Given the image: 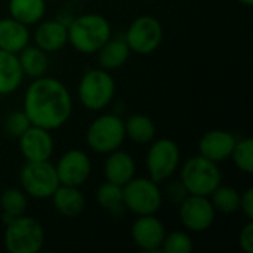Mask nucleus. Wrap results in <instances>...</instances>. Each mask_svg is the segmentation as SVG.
<instances>
[{"mask_svg":"<svg viewBox=\"0 0 253 253\" xmlns=\"http://www.w3.org/2000/svg\"><path fill=\"white\" fill-rule=\"evenodd\" d=\"M22 110L31 125L56 130L71 117L73 96L62 82L42 76L33 79L27 87Z\"/></svg>","mask_w":253,"mask_h":253,"instance_id":"obj_1","label":"nucleus"},{"mask_svg":"<svg viewBox=\"0 0 253 253\" xmlns=\"http://www.w3.org/2000/svg\"><path fill=\"white\" fill-rule=\"evenodd\" d=\"M68 43L80 53L90 55L111 37L110 21L99 13H84L67 25Z\"/></svg>","mask_w":253,"mask_h":253,"instance_id":"obj_2","label":"nucleus"},{"mask_svg":"<svg viewBox=\"0 0 253 253\" xmlns=\"http://www.w3.org/2000/svg\"><path fill=\"white\" fill-rule=\"evenodd\" d=\"M116 93V82L113 76L104 68L87 70L77 87L79 101L90 111H101L107 108Z\"/></svg>","mask_w":253,"mask_h":253,"instance_id":"obj_3","label":"nucleus"},{"mask_svg":"<svg viewBox=\"0 0 253 253\" xmlns=\"http://www.w3.org/2000/svg\"><path fill=\"white\" fill-rule=\"evenodd\" d=\"M181 182L187 188L188 194L209 197L221 185L222 175L218 163L199 154L184 163Z\"/></svg>","mask_w":253,"mask_h":253,"instance_id":"obj_4","label":"nucleus"},{"mask_svg":"<svg viewBox=\"0 0 253 253\" xmlns=\"http://www.w3.org/2000/svg\"><path fill=\"white\" fill-rule=\"evenodd\" d=\"M4 248L10 253H37L44 245L42 224L28 215H21L6 224Z\"/></svg>","mask_w":253,"mask_h":253,"instance_id":"obj_5","label":"nucleus"},{"mask_svg":"<svg viewBox=\"0 0 253 253\" xmlns=\"http://www.w3.org/2000/svg\"><path fill=\"white\" fill-rule=\"evenodd\" d=\"M126 139L125 122L117 114H101L87 127L86 142L90 150L99 154H108L119 150Z\"/></svg>","mask_w":253,"mask_h":253,"instance_id":"obj_6","label":"nucleus"},{"mask_svg":"<svg viewBox=\"0 0 253 253\" xmlns=\"http://www.w3.org/2000/svg\"><path fill=\"white\" fill-rule=\"evenodd\" d=\"M125 209L141 215H154L163 203V193L151 178H132L122 187Z\"/></svg>","mask_w":253,"mask_h":253,"instance_id":"obj_7","label":"nucleus"},{"mask_svg":"<svg viewBox=\"0 0 253 253\" xmlns=\"http://www.w3.org/2000/svg\"><path fill=\"white\" fill-rule=\"evenodd\" d=\"M19 182L28 197L44 200L50 199L59 187L55 166L46 162H25L19 172Z\"/></svg>","mask_w":253,"mask_h":253,"instance_id":"obj_8","label":"nucleus"},{"mask_svg":"<svg viewBox=\"0 0 253 253\" xmlns=\"http://www.w3.org/2000/svg\"><path fill=\"white\" fill-rule=\"evenodd\" d=\"M181 153L175 141L169 138H160L154 141L147 151L145 165L150 178L160 184L170 178L179 168Z\"/></svg>","mask_w":253,"mask_h":253,"instance_id":"obj_9","label":"nucleus"},{"mask_svg":"<svg viewBox=\"0 0 253 253\" xmlns=\"http://www.w3.org/2000/svg\"><path fill=\"white\" fill-rule=\"evenodd\" d=\"M163 40V27L157 18L150 15L138 16L129 25L125 42L130 52L138 55H150L159 49Z\"/></svg>","mask_w":253,"mask_h":253,"instance_id":"obj_10","label":"nucleus"},{"mask_svg":"<svg viewBox=\"0 0 253 253\" xmlns=\"http://www.w3.org/2000/svg\"><path fill=\"white\" fill-rule=\"evenodd\" d=\"M216 218V211L206 196L188 194L179 203V219L191 233H203L209 230Z\"/></svg>","mask_w":253,"mask_h":253,"instance_id":"obj_11","label":"nucleus"},{"mask_svg":"<svg viewBox=\"0 0 253 253\" xmlns=\"http://www.w3.org/2000/svg\"><path fill=\"white\" fill-rule=\"evenodd\" d=\"M55 169L61 185L82 187L92 173V162L84 151L68 150L59 157Z\"/></svg>","mask_w":253,"mask_h":253,"instance_id":"obj_12","label":"nucleus"},{"mask_svg":"<svg viewBox=\"0 0 253 253\" xmlns=\"http://www.w3.org/2000/svg\"><path fill=\"white\" fill-rule=\"evenodd\" d=\"M130 236L133 243L142 252H160L166 236V228L154 215H141L132 224Z\"/></svg>","mask_w":253,"mask_h":253,"instance_id":"obj_13","label":"nucleus"},{"mask_svg":"<svg viewBox=\"0 0 253 253\" xmlns=\"http://www.w3.org/2000/svg\"><path fill=\"white\" fill-rule=\"evenodd\" d=\"M18 141L25 162H46L53 154V138L47 129L31 125Z\"/></svg>","mask_w":253,"mask_h":253,"instance_id":"obj_14","label":"nucleus"},{"mask_svg":"<svg viewBox=\"0 0 253 253\" xmlns=\"http://www.w3.org/2000/svg\"><path fill=\"white\" fill-rule=\"evenodd\" d=\"M236 142L237 139L231 132L212 129L202 135L199 141V153L215 163H221L230 159Z\"/></svg>","mask_w":253,"mask_h":253,"instance_id":"obj_15","label":"nucleus"},{"mask_svg":"<svg viewBox=\"0 0 253 253\" xmlns=\"http://www.w3.org/2000/svg\"><path fill=\"white\" fill-rule=\"evenodd\" d=\"M68 43L67 25L58 19H47L37 22L34 30V44L42 50L58 52Z\"/></svg>","mask_w":253,"mask_h":253,"instance_id":"obj_16","label":"nucleus"},{"mask_svg":"<svg viewBox=\"0 0 253 253\" xmlns=\"http://www.w3.org/2000/svg\"><path fill=\"white\" fill-rule=\"evenodd\" d=\"M135 172H136L135 160L127 151L119 148L107 154L104 163V175L107 181L123 187L135 176Z\"/></svg>","mask_w":253,"mask_h":253,"instance_id":"obj_17","label":"nucleus"},{"mask_svg":"<svg viewBox=\"0 0 253 253\" xmlns=\"http://www.w3.org/2000/svg\"><path fill=\"white\" fill-rule=\"evenodd\" d=\"M30 43V30L12 16L0 19V49L19 53Z\"/></svg>","mask_w":253,"mask_h":253,"instance_id":"obj_18","label":"nucleus"},{"mask_svg":"<svg viewBox=\"0 0 253 253\" xmlns=\"http://www.w3.org/2000/svg\"><path fill=\"white\" fill-rule=\"evenodd\" d=\"M50 199L53 202L55 209L67 218L79 216L86 206V200L83 193L80 191V187L59 184V187L55 190Z\"/></svg>","mask_w":253,"mask_h":253,"instance_id":"obj_19","label":"nucleus"},{"mask_svg":"<svg viewBox=\"0 0 253 253\" xmlns=\"http://www.w3.org/2000/svg\"><path fill=\"white\" fill-rule=\"evenodd\" d=\"M24 80L16 53L0 49V95L15 92Z\"/></svg>","mask_w":253,"mask_h":253,"instance_id":"obj_20","label":"nucleus"},{"mask_svg":"<svg viewBox=\"0 0 253 253\" xmlns=\"http://www.w3.org/2000/svg\"><path fill=\"white\" fill-rule=\"evenodd\" d=\"M96 56H98L99 68L111 71V70H117V68H120V67H123L126 64V61L130 56V49H129V46L126 44L125 40L110 37L96 50Z\"/></svg>","mask_w":253,"mask_h":253,"instance_id":"obj_21","label":"nucleus"},{"mask_svg":"<svg viewBox=\"0 0 253 253\" xmlns=\"http://www.w3.org/2000/svg\"><path fill=\"white\" fill-rule=\"evenodd\" d=\"M9 16L22 22L24 25H36L46 13L44 0H9Z\"/></svg>","mask_w":253,"mask_h":253,"instance_id":"obj_22","label":"nucleus"},{"mask_svg":"<svg viewBox=\"0 0 253 253\" xmlns=\"http://www.w3.org/2000/svg\"><path fill=\"white\" fill-rule=\"evenodd\" d=\"M18 59H19V65L21 70L24 73V77H30V79H37L46 74L47 71V53L44 50H42L40 47L30 46L27 44L19 53H18Z\"/></svg>","mask_w":253,"mask_h":253,"instance_id":"obj_23","label":"nucleus"},{"mask_svg":"<svg viewBox=\"0 0 253 253\" xmlns=\"http://www.w3.org/2000/svg\"><path fill=\"white\" fill-rule=\"evenodd\" d=\"M28 206V196L22 188H7L0 193V209L3 224H9L12 219L25 213Z\"/></svg>","mask_w":253,"mask_h":253,"instance_id":"obj_24","label":"nucleus"},{"mask_svg":"<svg viewBox=\"0 0 253 253\" xmlns=\"http://www.w3.org/2000/svg\"><path fill=\"white\" fill-rule=\"evenodd\" d=\"M126 138L136 144H150L156 136L154 122L144 114H132L125 122Z\"/></svg>","mask_w":253,"mask_h":253,"instance_id":"obj_25","label":"nucleus"},{"mask_svg":"<svg viewBox=\"0 0 253 253\" xmlns=\"http://www.w3.org/2000/svg\"><path fill=\"white\" fill-rule=\"evenodd\" d=\"M96 202L98 205L107 211L108 213L119 216L122 215L126 209L123 205V190L120 185L113 184L110 181H105L101 184L96 190Z\"/></svg>","mask_w":253,"mask_h":253,"instance_id":"obj_26","label":"nucleus"},{"mask_svg":"<svg viewBox=\"0 0 253 253\" xmlns=\"http://www.w3.org/2000/svg\"><path fill=\"white\" fill-rule=\"evenodd\" d=\"M213 208L216 212L231 215L240 209V193L228 185H219L211 196H209Z\"/></svg>","mask_w":253,"mask_h":253,"instance_id":"obj_27","label":"nucleus"},{"mask_svg":"<svg viewBox=\"0 0 253 253\" xmlns=\"http://www.w3.org/2000/svg\"><path fill=\"white\" fill-rule=\"evenodd\" d=\"M233 159V163L239 170L243 173L251 175L253 172V141L251 138H245L242 141H237L233 153L230 156Z\"/></svg>","mask_w":253,"mask_h":253,"instance_id":"obj_28","label":"nucleus"},{"mask_svg":"<svg viewBox=\"0 0 253 253\" xmlns=\"http://www.w3.org/2000/svg\"><path fill=\"white\" fill-rule=\"evenodd\" d=\"M194 249L193 240L187 231H172L166 233L160 251L165 253H190Z\"/></svg>","mask_w":253,"mask_h":253,"instance_id":"obj_29","label":"nucleus"},{"mask_svg":"<svg viewBox=\"0 0 253 253\" xmlns=\"http://www.w3.org/2000/svg\"><path fill=\"white\" fill-rule=\"evenodd\" d=\"M30 126H31V123H30L27 114L24 113V110H18V111H12L6 117L3 129H4L7 136H10L13 139H18Z\"/></svg>","mask_w":253,"mask_h":253,"instance_id":"obj_30","label":"nucleus"},{"mask_svg":"<svg viewBox=\"0 0 253 253\" xmlns=\"http://www.w3.org/2000/svg\"><path fill=\"white\" fill-rule=\"evenodd\" d=\"M165 194H166V197H168L170 202L179 205V203L188 196V191H187V188L184 187V184H182L181 179H179V181H173V182L168 184Z\"/></svg>","mask_w":253,"mask_h":253,"instance_id":"obj_31","label":"nucleus"},{"mask_svg":"<svg viewBox=\"0 0 253 253\" xmlns=\"http://www.w3.org/2000/svg\"><path fill=\"white\" fill-rule=\"evenodd\" d=\"M239 243L242 251H245L246 253H253V222L249 221L243 230L240 231L239 236Z\"/></svg>","mask_w":253,"mask_h":253,"instance_id":"obj_32","label":"nucleus"},{"mask_svg":"<svg viewBox=\"0 0 253 253\" xmlns=\"http://www.w3.org/2000/svg\"><path fill=\"white\" fill-rule=\"evenodd\" d=\"M240 209L246 215L249 221L253 219V188H248L243 194H240Z\"/></svg>","mask_w":253,"mask_h":253,"instance_id":"obj_33","label":"nucleus"},{"mask_svg":"<svg viewBox=\"0 0 253 253\" xmlns=\"http://www.w3.org/2000/svg\"><path fill=\"white\" fill-rule=\"evenodd\" d=\"M239 3H242V4H245V6H248V7H251L253 4V0H237Z\"/></svg>","mask_w":253,"mask_h":253,"instance_id":"obj_34","label":"nucleus"}]
</instances>
